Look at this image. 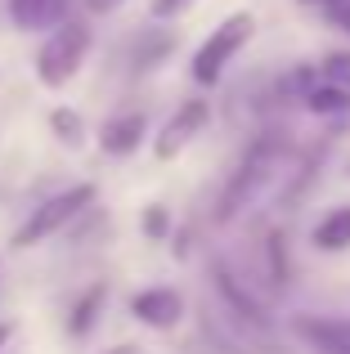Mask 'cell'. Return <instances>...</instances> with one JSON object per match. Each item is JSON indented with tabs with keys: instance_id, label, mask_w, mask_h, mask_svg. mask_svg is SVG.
<instances>
[{
	"instance_id": "6da1fadb",
	"label": "cell",
	"mask_w": 350,
	"mask_h": 354,
	"mask_svg": "<svg viewBox=\"0 0 350 354\" xmlns=\"http://www.w3.org/2000/svg\"><path fill=\"white\" fill-rule=\"evenodd\" d=\"M279 157H283V139L279 135H265V139H256V144L247 148L243 162H238V171H234V180H229V189L220 193V211H216L220 225H229L234 216H243V211L270 189L274 171H279Z\"/></svg>"
},
{
	"instance_id": "7a4b0ae2",
	"label": "cell",
	"mask_w": 350,
	"mask_h": 354,
	"mask_svg": "<svg viewBox=\"0 0 350 354\" xmlns=\"http://www.w3.org/2000/svg\"><path fill=\"white\" fill-rule=\"evenodd\" d=\"M86 50H90V27L81 18H63L36 54V77L45 86H68L77 77V68L86 63Z\"/></svg>"
},
{
	"instance_id": "3957f363",
	"label": "cell",
	"mask_w": 350,
	"mask_h": 354,
	"mask_svg": "<svg viewBox=\"0 0 350 354\" xmlns=\"http://www.w3.org/2000/svg\"><path fill=\"white\" fill-rule=\"evenodd\" d=\"M252 32H256V18L252 14L225 18V23H220L216 32L198 45V54H193V81H198V86H216V81L225 77V68L234 63V54L252 41Z\"/></svg>"
},
{
	"instance_id": "277c9868",
	"label": "cell",
	"mask_w": 350,
	"mask_h": 354,
	"mask_svg": "<svg viewBox=\"0 0 350 354\" xmlns=\"http://www.w3.org/2000/svg\"><path fill=\"white\" fill-rule=\"evenodd\" d=\"M90 202H95V184H77V189H68V193H59V198L41 202V207L32 211V220L14 234V247H36V242L54 238L63 225H72Z\"/></svg>"
},
{
	"instance_id": "5b68a950",
	"label": "cell",
	"mask_w": 350,
	"mask_h": 354,
	"mask_svg": "<svg viewBox=\"0 0 350 354\" xmlns=\"http://www.w3.org/2000/svg\"><path fill=\"white\" fill-rule=\"evenodd\" d=\"M207 117H211V108L202 104V99H189V104H180L175 113L167 117V126H162V135H158V157L162 162H171V157H180L184 148L193 144V139L202 135V126H207Z\"/></svg>"
},
{
	"instance_id": "8992f818",
	"label": "cell",
	"mask_w": 350,
	"mask_h": 354,
	"mask_svg": "<svg viewBox=\"0 0 350 354\" xmlns=\"http://www.w3.org/2000/svg\"><path fill=\"white\" fill-rule=\"evenodd\" d=\"M131 314L144 323V328L167 332V328H175V323L184 319V296L175 292V287H149V292H140L131 301Z\"/></svg>"
},
{
	"instance_id": "52a82bcc",
	"label": "cell",
	"mask_w": 350,
	"mask_h": 354,
	"mask_svg": "<svg viewBox=\"0 0 350 354\" xmlns=\"http://www.w3.org/2000/svg\"><path fill=\"white\" fill-rule=\"evenodd\" d=\"M297 337L319 354H350V323L342 319H319V314L297 319Z\"/></svg>"
},
{
	"instance_id": "ba28073f",
	"label": "cell",
	"mask_w": 350,
	"mask_h": 354,
	"mask_svg": "<svg viewBox=\"0 0 350 354\" xmlns=\"http://www.w3.org/2000/svg\"><path fill=\"white\" fill-rule=\"evenodd\" d=\"M9 18L23 32H41V27H59L68 18V0H9Z\"/></svg>"
},
{
	"instance_id": "9c48e42d",
	"label": "cell",
	"mask_w": 350,
	"mask_h": 354,
	"mask_svg": "<svg viewBox=\"0 0 350 354\" xmlns=\"http://www.w3.org/2000/svg\"><path fill=\"white\" fill-rule=\"evenodd\" d=\"M140 139H144V117L140 113H126V117H113V121H108L104 135H99V144H104L108 157H126V153H135V148H140Z\"/></svg>"
},
{
	"instance_id": "30bf717a",
	"label": "cell",
	"mask_w": 350,
	"mask_h": 354,
	"mask_svg": "<svg viewBox=\"0 0 350 354\" xmlns=\"http://www.w3.org/2000/svg\"><path fill=\"white\" fill-rule=\"evenodd\" d=\"M211 274H216V287H220V296H225V301H229V310H234L238 319H247V323H252V328H261V323H265V314H261V305L252 301V292H247V287L238 283V278L229 274V269L220 265V260H216V265H211Z\"/></svg>"
},
{
	"instance_id": "8fae6325",
	"label": "cell",
	"mask_w": 350,
	"mask_h": 354,
	"mask_svg": "<svg viewBox=\"0 0 350 354\" xmlns=\"http://www.w3.org/2000/svg\"><path fill=\"white\" fill-rule=\"evenodd\" d=\"M310 242H315L319 251H346V247H350V207H337V211H328V216L315 225V234H310Z\"/></svg>"
},
{
	"instance_id": "7c38bea8",
	"label": "cell",
	"mask_w": 350,
	"mask_h": 354,
	"mask_svg": "<svg viewBox=\"0 0 350 354\" xmlns=\"http://www.w3.org/2000/svg\"><path fill=\"white\" fill-rule=\"evenodd\" d=\"M104 296H108L104 287H90V292L77 301V310H72V319H68V332H72V337H86V332L99 323V310H104Z\"/></svg>"
},
{
	"instance_id": "4fadbf2b",
	"label": "cell",
	"mask_w": 350,
	"mask_h": 354,
	"mask_svg": "<svg viewBox=\"0 0 350 354\" xmlns=\"http://www.w3.org/2000/svg\"><path fill=\"white\" fill-rule=\"evenodd\" d=\"M346 104H350V95H346V90H337V86H319V90H310V95H306V108H310V113H319V117L346 113Z\"/></svg>"
},
{
	"instance_id": "5bb4252c",
	"label": "cell",
	"mask_w": 350,
	"mask_h": 354,
	"mask_svg": "<svg viewBox=\"0 0 350 354\" xmlns=\"http://www.w3.org/2000/svg\"><path fill=\"white\" fill-rule=\"evenodd\" d=\"M324 81L350 95V54H328L324 59Z\"/></svg>"
},
{
	"instance_id": "9a60e30c",
	"label": "cell",
	"mask_w": 350,
	"mask_h": 354,
	"mask_svg": "<svg viewBox=\"0 0 350 354\" xmlns=\"http://www.w3.org/2000/svg\"><path fill=\"white\" fill-rule=\"evenodd\" d=\"M50 126H54V135H59L63 144H72V148L81 144V117H77V113H68V108H59V113L50 117Z\"/></svg>"
},
{
	"instance_id": "2e32d148",
	"label": "cell",
	"mask_w": 350,
	"mask_h": 354,
	"mask_svg": "<svg viewBox=\"0 0 350 354\" xmlns=\"http://www.w3.org/2000/svg\"><path fill=\"white\" fill-rule=\"evenodd\" d=\"M167 229H171V220H167V211H162V207L144 211V234H149V238H167Z\"/></svg>"
},
{
	"instance_id": "e0dca14e",
	"label": "cell",
	"mask_w": 350,
	"mask_h": 354,
	"mask_svg": "<svg viewBox=\"0 0 350 354\" xmlns=\"http://www.w3.org/2000/svg\"><path fill=\"white\" fill-rule=\"evenodd\" d=\"M193 0H153V14L158 18H171V14H180V9H189Z\"/></svg>"
},
{
	"instance_id": "ac0fdd59",
	"label": "cell",
	"mask_w": 350,
	"mask_h": 354,
	"mask_svg": "<svg viewBox=\"0 0 350 354\" xmlns=\"http://www.w3.org/2000/svg\"><path fill=\"white\" fill-rule=\"evenodd\" d=\"M328 18H333L337 27H346V32H350V0H342V5H333V9H328Z\"/></svg>"
},
{
	"instance_id": "d6986e66",
	"label": "cell",
	"mask_w": 350,
	"mask_h": 354,
	"mask_svg": "<svg viewBox=\"0 0 350 354\" xmlns=\"http://www.w3.org/2000/svg\"><path fill=\"white\" fill-rule=\"evenodd\" d=\"M86 5L95 9V14H108V9H117V5H122V0H86Z\"/></svg>"
},
{
	"instance_id": "ffe728a7",
	"label": "cell",
	"mask_w": 350,
	"mask_h": 354,
	"mask_svg": "<svg viewBox=\"0 0 350 354\" xmlns=\"http://www.w3.org/2000/svg\"><path fill=\"white\" fill-rule=\"evenodd\" d=\"M9 337H14V323H0V350L9 346Z\"/></svg>"
},
{
	"instance_id": "44dd1931",
	"label": "cell",
	"mask_w": 350,
	"mask_h": 354,
	"mask_svg": "<svg viewBox=\"0 0 350 354\" xmlns=\"http://www.w3.org/2000/svg\"><path fill=\"white\" fill-rule=\"evenodd\" d=\"M301 5H328L333 9V5H342V0H301Z\"/></svg>"
},
{
	"instance_id": "7402d4cb",
	"label": "cell",
	"mask_w": 350,
	"mask_h": 354,
	"mask_svg": "<svg viewBox=\"0 0 350 354\" xmlns=\"http://www.w3.org/2000/svg\"><path fill=\"white\" fill-rule=\"evenodd\" d=\"M108 354H140L135 346H117V350H108Z\"/></svg>"
}]
</instances>
